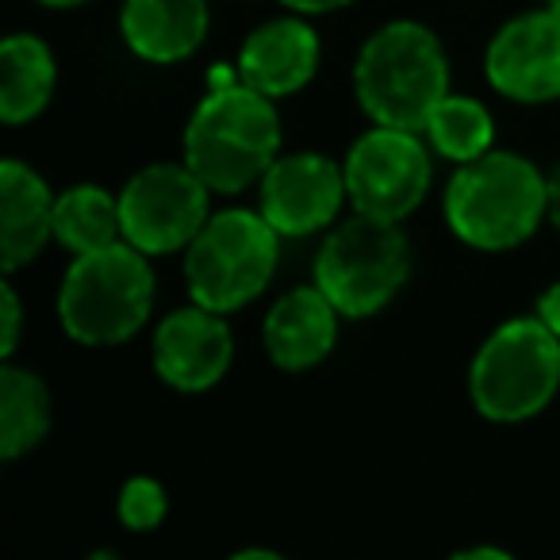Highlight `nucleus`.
Masks as SVG:
<instances>
[{
	"instance_id": "1",
	"label": "nucleus",
	"mask_w": 560,
	"mask_h": 560,
	"mask_svg": "<svg viewBox=\"0 0 560 560\" xmlns=\"http://www.w3.org/2000/svg\"><path fill=\"white\" fill-rule=\"evenodd\" d=\"M280 119L265 93L231 73H211V93L185 127V162L211 192L234 196L277 162Z\"/></svg>"
},
{
	"instance_id": "2",
	"label": "nucleus",
	"mask_w": 560,
	"mask_h": 560,
	"mask_svg": "<svg viewBox=\"0 0 560 560\" xmlns=\"http://www.w3.org/2000/svg\"><path fill=\"white\" fill-rule=\"evenodd\" d=\"M549 215V180L506 150L460 162L445 192V223L472 249H514Z\"/></svg>"
},
{
	"instance_id": "3",
	"label": "nucleus",
	"mask_w": 560,
	"mask_h": 560,
	"mask_svg": "<svg viewBox=\"0 0 560 560\" xmlns=\"http://www.w3.org/2000/svg\"><path fill=\"white\" fill-rule=\"evenodd\" d=\"M353 89L376 127L427 131L434 108L450 96V62L438 35L411 20L381 27L361 47Z\"/></svg>"
},
{
	"instance_id": "4",
	"label": "nucleus",
	"mask_w": 560,
	"mask_h": 560,
	"mask_svg": "<svg viewBox=\"0 0 560 560\" xmlns=\"http://www.w3.org/2000/svg\"><path fill=\"white\" fill-rule=\"evenodd\" d=\"M127 238L78 254L58 292V315L73 342L119 346L139 335L154 307V269Z\"/></svg>"
},
{
	"instance_id": "5",
	"label": "nucleus",
	"mask_w": 560,
	"mask_h": 560,
	"mask_svg": "<svg viewBox=\"0 0 560 560\" xmlns=\"http://www.w3.org/2000/svg\"><path fill=\"white\" fill-rule=\"evenodd\" d=\"M277 226L261 211L231 208L208 215L185 254L188 292L200 307L226 315L261 296L277 272Z\"/></svg>"
},
{
	"instance_id": "6",
	"label": "nucleus",
	"mask_w": 560,
	"mask_h": 560,
	"mask_svg": "<svg viewBox=\"0 0 560 560\" xmlns=\"http://www.w3.org/2000/svg\"><path fill=\"white\" fill-rule=\"evenodd\" d=\"M560 388V338L541 319H511L480 346L468 373L472 407L491 422H526Z\"/></svg>"
},
{
	"instance_id": "7",
	"label": "nucleus",
	"mask_w": 560,
	"mask_h": 560,
	"mask_svg": "<svg viewBox=\"0 0 560 560\" xmlns=\"http://www.w3.org/2000/svg\"><path fill=\"white\" fill-rule=\"evenodd\" d=\"M411 272V246L388 219L361 215L330 231L315 257V284L350 319H365L392 304Z\"/></svg>"
},
{
	"instance_id": "8",
	"label": "nucleus",
	"mask_w": 560,
	"mask_h": 560,
	"mask_svg": "<svg viewBox=\"0 0 560 560\" xmlns=\"http://www.w3.org/2000/svg\"><path fill=\"white\" fill-rule=\"evenodd\" d=\"M208 192L211 188L196 177L188 162L147 165L127 180L119 196L124 238L150 257L188 249V242L208 223Z\"/></svg>"
},
{
	"instance_id": "9",
	"label": "nucleus",
	"mask_w": 560,
	"mask_h": 560,
	"mask_svg": "<svg viewBox=\"0 0 560 560\" xmlns=\"http://www.w3.org/2000/svg\"><path fill=\"white\" fill-rule=\"evenodd\" d=\"M342 170L353 208L388 223L407 219L430 192V154L419 131L376 127L353 142Z\"/></svg>"
},
{
	"instance_id": "10",
	"label": "nucleus",
	"mask_w": 560,
	"mask_h": 560,
	"mask_svg": "<svg viewBox=\"0 0 560 560\" xmlns=\"http://www.w3.org/2000/svg\"><path fill=\"white\" fill-rule=\"evenodd\" d=\"M483 73L506 101H560V12H526L499 27L483 58Z\"/></svg>"
},
{
	"instance_id": "11",
	"label": "nucleus",
	"mask_w": 560,
	"mask_h": 560,
	"mask_svg": "<svg viewBox=\"0 0 560 560\" xmlns=\"http://www.w3.org/2000/svg\"><path fill=\"white\" fill-rule=\"evenodd\" d=\"M346 196V170H338L327 154L277 158L261 177V215L277 226V234L304 238L335 223Z\"/></svg>"
},
{
	"instance_id": "12",
	"label": "nucleus",
	"mask_w": 560,
	"mask_h": 560,
	"mask_svg": "<svg viewBox=\"0 0 560 560\" xmlns=\"http://www.w3.org/2000/svg\"><path fill=\"white\" fill-rule=\"evenodd\" d=\"M231 327L211 307H180L154 330V369L177 392H203L219 384L231 369Z\"/></svg>"
},
{
	"instance_id": "13",
	"label": "nucleus",
	"mask_w": 560,
	"mask_h": 560,
	"mask_svg": "<svg viewBox=\"0 0 560 560\" xmlns=\"http://www.w3.org/2000/svg\"><path fill=\"white\" fill-rule=\"evenodd\" d=\"M319 70V39L304 20H269L238 55V81L269 101L292 96Z\"/></svg>"
},
{
	"instance_id": "14",
	"label": "nucleus",
	"mask_w": 560,
	"mask_h": 560,
	"mask_svg": "<svg viewBox=\"0 0 560 560\" xmlns=\"http://www.w3.org/2000/svg\"><path fill=\"white\" fill-rule=\"evenodd\" d=\"M338 307L330 304L327 292L315 289H292L269 307L265 315V353L277 369H312L335 350L338 342Z\"/></svg>"
},
{
	"instance_id": "15",
	"label": "nucleus",
	"mask_w": 560,
	"mask_h": 560,
	"mask_svg": "<svg viewBox=\"0 0 560 560\" xmlns=\"http://www.w3.org/2000/svg\"><path fill=\"white\" fill-rule=\"evenodd\" d=\"M55 238V196L24 162L0 165V265L16 272Z\"/></svg>"
},
{
	"instance_id": "16",
	"label": "nucleus",
	"mask_w": 560,
	"mask_h": 560,
	"mask_svg": "<svg viewBox=\"0 0 560 560\" xmlns=\"http://www.w3.org/2000/svg\"><path fill=\"white\" fill-rule=\"evenodd\" d=\"M208 35L203 0H127L124 39L139 58L170 66L188 58Z\"/></svg>"
},
{
	"instance_id": "17",
	"label": "nucleus",
	"mask_w": 560,
	"mask_h": 560,
	"mask_svg": "<svg viewBox=\"0 0 560 560\" xmlns=\"http://www.w3.org/2000/svg\"><path fill=\"white\" fill-rule=\"evenodd\" d=\"M58 66L55 55L35 35H9L0 47V119L27 124L55 96Z\"/></svg>"
},
{
	"instance_id": "18",
	"label": "nucleus",
	"mask_w": 560,
	"mask_h": 560,
	"mask_svg": "<svg viewBox=\"0 0 560 560\" xmlns=\"http://www.w3.org/2000/svg\"><path fill=\"white\" fill-rule=\"evenodd\" d=\"M50 396L43 381L27 369H0V457L16 460L47 438Z\"/></svg>"
},
{
	"instance_id": "19",
	"label": "nucleus",
	"mask_w": 560,
	"mask_h": 560,
	"mask_svg": "<svg viewBox=\"0 0 560 560\" xmlns=\"http://www.w3.org/2000/svg\"><path fill=\"white\" fill-rule=\"evenodd\" d=\"M55 238L78 254H93L124 238L119 200L96 185H73L55 200Z\"/></svg>"
},
{
	"instance_id": "20",
	"label": "nucleus",
	"mask_w": 560,
	"mask_h": 560,
	"mask_svg": "<svg viewBox=\"0 0 560 560\" xmlns=\"http://www.w3.org/2000/svg\"><path fill=\"white\" fill-rule=\"evenodd\" d=\"M427 135L442 158L472 162V158L491 150L495 124H491V112L480 101H472V96H445L434 108V116H430Z\"/></svg>"
},
{
	"instance_id": "21",
	"label": "nucleus",
	"mask_w": 560,
	"mask_h": 560,
	"mask_svg": "<svg viewBox=\"0 0 560 560\" xmlns=\"http://www.w3.org/2000/svg\"><path fill=\"white\" fill-rule=\"evenodd\" d=\"M119 522L135 534H147V529H158L165 518V488L150 476H135V480L124 483L119 491V506H116Z\"/></svg>"
},
{
	"instance_id": "22",
	"label": "nucleus",
	"mask_w": 560,
	"mask_h": 560,
	"mask_svg": "<svg viewBox=\"0 0 560 560\" xmlns=\"http://www.w3.org/2000/svg\"><path fill=\"white\" fill-rule=\"evenodd\" d=\"M0 296H4V335H0V353L9 358L12 350H16V342H20V296H16V289H12V280H4V289H0Z\"/></svg>"
},
{
	"instance_id": "23",
	"label": "nucleus",
	"mask_w": 560,
	"mask_h": 560,
	"mask_svg": "<svg viewBox=\"0 0 560 560\" xmlns=\"http://www.w3.org/2000/svg\"><path fill=\"white\" fill-rule=\"evenodd\" d=\"M537 319L560 338V280L541 292V300H537Z\"/></svg>"
},
{
	"instance_id": "24",
	"label": "nucleus",
	"mask_w": 560,
	"mask_h": 560,
	"mask_svg": "<svg viewBox=\"0 0 560 560\" xmlns=\"http://www.w3.org/2000/svg\"><path fill=\"white\" fill-rule=\"evenodd\" d=\"M280 4L300 12V16H323V12L346 9V4H353V0H280Z\"/></svg>"
},
{
	"instance_id": "25",
	"label": "nucleus",
	"mask_w": 560,
	"mask_h": 560,
	"mask_svg": "<svg viewBox=\"0 0 560 560\" xmlns=\"http://www.w3.org/2000/svg\"><path fill=\"white\" fill-rule=\"evenodd\" d=\"M549 219L557 223V231H560V170L552 173V180H549Z\"/></svg>"
},
{
	"instance_id": "26",
	"label": "nucleus",
	"mask_w": 560,
	"mask_h": 560,
	"mask_svg": "<svg viewBox=\"0 0 560 560\" xmlns=\"http://www.w3.org/2000/svg\"><path fill=\"white\" fill-rule=\"evenodd\" d=\"M457 560H506L503 549H465L457 552Z\"/></svg>"
},
{
	"instance_id": "27",
	"label": "nucleus",
	"mask_w": 560,
	"mask_h": 560,
	"mask_svg": "<svg viewBox=\"0 0 560 560\" xmlns=\"http://www.w3.org/2000/svg\"><path fill=\"white\" fill-rule=\"evenodd\" d=\"M234 560H280L277 552H261V549H246V552H234Z\"/></svg>"
},
{
	"instance_id": "28",
	"label": "nucleus",
	"mask_w": 560,
	"mask_h": 560,
	"mask_svg": "<svg viewBox=\"0 0 560 560\" xmlns=\"http://www.w3.org/2000/svg\"><path fill=\"white\" fill-rule=\"evenodd\" d=\"M39 4H47V9H78L85 0H39Z\"/></svg>"
},
{
	"instance_id": "29",
	"label": "nucleus",
	"mask_w": 560,
	"mask_h": 560,
	"mask_svg": "<svg viewBox=\"0 0 560 560\" xmlns=\"http://www.w3.org/2000/svg\"><path fill=\"white\" fill-rule=\"evenodd\" d=\"M545 4H549V9H557V12H560V0H545Z\"/></svg>"
}]
</instances>
